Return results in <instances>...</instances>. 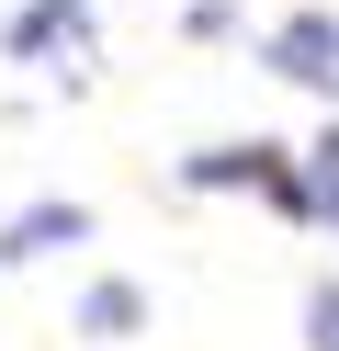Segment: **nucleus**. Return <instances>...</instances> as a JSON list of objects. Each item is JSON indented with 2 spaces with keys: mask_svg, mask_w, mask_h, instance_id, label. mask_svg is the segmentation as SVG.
Listing matches in <instances>:
<instances>
[{
  "mask_svg": "<svg viewBox=\"0 0 339 351\" xmlns=\"http://www.w3.org/2000/svg\"><path fill=\"white\" fill-rule=\"evenodd\" d=\"M68 328H79V340H136V328H147V283H125V272L79 283V306H68Z\"/></svg>",
  "mask_w": 339,
  "mask_h": 351,
  "instance_id": "20e7f679",
  "label": "nucleus"
},
{
  "mask_svg": "<svg viewBox=\"0 0 339 351\" xmlns=\"http://www.w3.org/2000/svg\"><path fill=\"white\" fill-rule=\"evenodd\" d=\"M305 351H339V272L305 283Z\"/></svg>",
  "mask_w": 339,
  "mask_h": 351,
  "instance_id": "423d86ee",
  "label": "nucleus"
},
{
  "mask_svg": "<svg viewBox=\"0 0 339 351\" xmlns=\"http://www.w3.org/2000/svg\"><path fill=\"white\" fill-rule=\"evenodd\" d=\"M260 69L283 80V91H316L339 114V12L328 0H305V12H283V23L260 34Z\"/></svg>",
  "mask_w": 339,
  "mask_h": 351,
  "instance_id": "f257e3e1",
  "label": "nucleus"
},
{
  "mask_svg": "<svg viewBox=\"0 0 339 351\" xmlns=\"http://www.w3.org/2000/svg\"><path fill=\"white\" fill-rule=\"evenodd\" d=\"M181 34H203V46H215V34H238V0H192V12H181Z\"/></svg>",
  "mask_w": 339,
  "mask_h": 351,
  "instance_id": "0eeeda50",
  "label": "nucleus"
},
{
  "mask_svg": "<svg viewBox=\"0 0 339 351\" xmlns=\"http://www.w3.org/2000/svg\"><path fill=\"white\" fill-rule=\"evenodd\" d=\"M305 204H316V227H339V114L316 125V147H305Z\"/></svg>",
  "mask_w": 339,
  "mask_h": 351,
  "instance_id": "39448f33",
  "label": "nucleus"
},
{
  "mask_svg": "<svg viewBox=\"0 0 339 351\" xmlns=\"http://www.w3.org/2000/svg\"><path fill=\"white\" fill-rule=\"evenodd\" d=\"M79 238H90V204L45 193V204H23L12 227H0V272H23V261H45V250H79Z\"/></svg>",
  "mask_w": 339,
  "mask_h": 351,
  "instance_id": "7ed1b4c3",
  "label": "nucleus"
},
{
  "mask_svg": "<svg viewBox=\"0 0 339 351\" xmlns=\"http://www.w3.org/2000/svg\"><path fill=\"white\" fill-rule=\"evenodd\" d=\"M0 57L12 69H45V57H90V0H23L0 23Z\"/></svg>",
  "mask_w": 339,
  "mask_h": 351,
  "instance_id": "f03ea898",
  "label": "nucleus"
}]
</instances>
